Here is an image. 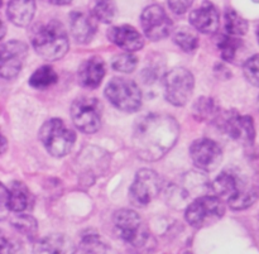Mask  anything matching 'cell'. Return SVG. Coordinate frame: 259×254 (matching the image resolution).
I'll return each mask as SVG.
<instances>
[{"label":"cell","mask_w":259,"mask_h":254,"mask_svg":"<svg viewBox=\"0 0 259 254\" xmlns=\"http://www.w3.org/2000/svg\"><path fill=\"white\" fill-rule=\"evenodd\" d=\"M179 137L180 125L176 119L164 114H148L137 120L132 144L139 158L154 162L174 148Z\"/></svg>","instance_id":"6da1fadb"},{"label":"cell","mask_w":259,"mask_h":254,"mask_svg":"<svg viewBox=\"0 0 259 254\" xmlns=\"http://www.w3.org/2000/svg\"><path fill=\"white\" fill-rule=\"evenodd\" d=\"M32 46L45 60H60L68 51L67 32L60 22L50 20L35 28L32 34Z\"/></svg>","instance_id":"7a4b0ae2"},{"label":"cell","mask_w":259,"mask_h":254,"mask_svg":"<svg viewBox=\"0 0 259 254\" xmlns=\"http://www.w3.org/2000/svg\"><path fill=\"white\" fill-rule=\"evenodd\" d=\"M212 190L233 210H244L254 204L257 194L233 171H224L212 182Z\"/></svg>","instance_id":"3957f363"},{"label":"cell","mask_w":259,"mask_h":254,"mask_svg":"<svg viewBox=\"0 0 259 254\" xmlns=\"http://www.w3.org/2000/svg\"><path fill=\"white\" fill-rule=\"evenodd\" d=\"M39 141L53 157L67 156L76 142V133L61 119H50L39 129Z\"/></svg>","instance_id":"277c9868"},{"label":"cell","mask_w":259,"mask_h":254,"mask_svg":"<svg viewBox=\"0 0 259 254\" xmlns=\"http://www.w3.org/2000/svg\"><path fill=\"white\" fill-rule=\"evenodd\" d=\"M225 214L224 201L219 196H201L189 205L185 213L187 223L191 227L201 229L219 222Z\"/></svg>","instance_id":"5b68a950"},{"label":"cell","mask_w":259,"mask_h":254,"mask_svg":"<svg viewBox=\"0 0 259 254\" xmlns=\"http://www.w3.org/2000/svg\"><path fill=\"white\" fill-rule=\"evenodd\" d=\"M105 96L116 109L125 113L137 111L142 105V93L133 80L114 77L105 88Z\"/></svg>","instance_id":"8992f818"},{"label":"cell","mask_w":259,"mask_h":254,"mask_svg":"<svg viewBox=\"0 0 259 254\" xmlns=\"http://www.w3.org/2000/svg\"><path fill=\"white\" fill-rule=\"evenodd\" d=\"M70 113L75 126L82 133L94 134L100 129L103 106L98 99L89 96L76 99Z\"/></svg>","instance_id":"52a82bcc"},{"label":"cell","mask_w":259,"mask_h":254,"mask_svg":"<svg viewBox=\"0 0 259 254\" xmlns=\"http://www.w3.org/2000/svg\"><path fill=\"white\" fill-rule=\"evenodd\" d=\"M195 78L189 70L176 67L167 72L163 78L164 98L175 106H184L191 99Z\"/></svg>","instance_id":"ba28073f"},{"label":"cell","mask_w":259,"mask_h":254,"mask_svg":"<svg viewBox=\"0 0 259 254\" xmlns=\"http://www.w3.org/2000/svg\"><path fill=\"white\" fill-rule=\"evenodd\" d=\"M161 190L162 180L156 172L148 168L139 170L129 189V199L134 206H146L158 196Z\"/></svg>","instance_id":"9c48e42d"},{"label":"cell","mask_w":259,"mask_h":254,"mask_svg":"<svg viewBox=\"0 0 259 254\" xmlns=\"http://www.w3.org/2000/svg\"><path fill=\"white\" fill-rule=\"evenodd\" d=\"M114 225L119 237L134 247H142L148 238V232L141 217L129 209L119 210L115 213Z\"/></svg>","instance_id":"30bf717a"},{"label":"cell","mask_w":259,"mask_h":254,"mask_svg":"<svg viewBox=\"0 0 259 254\" xmlns=\"http://www.w3.org/2000/svg\"><path fill=\"white\" fill-rule=\"evenodd\" d=\"M141 25L144 34L151 40H161L172 32V20L159 5H149L141 15Z\"/></svg>","instance_id":"8fae6325"},{"label":"cell","mask_w":259,"mask_h":254,"mask_svg":"<svg viewBox=\"0 0 259 254\" xmlns=\"http://www.w3.org/2000/svg\"><path fill=\"white\" fill-rule=\"evenodd\" d=\"M2 58H0V75L5 80L17 77L23 68L28 55V47L20 40L13 39L2 45Z\"/></svg>","instance_id":"7c38bea8"},{"label":"cell","mask_w":259,"mask_h":254,"mask_svg":"<svg viewBox=\"0 0 259 254\" xmlns=\"http://www.w3.org/2000/svg\"><path fill=\"white\" fill-rule=\"evenodd\" d=\"M219 124L223 131L237 142L252 144L254 142L255 129L253 119L248 115H239L237 111L223 114L219 116Z\"/></svg>","instance_id":"4fadbf2b"},{"label":"cell","mask_w":259,"mask_h":254,"mask_svg":"<svg viewBox=\"0 0 259 254\" xmlns=\"http://www.w3.org/2000/svg\"><path fill=\"white\" fill-rule=\"evenodd\" d=\"M190 156L197 168L202 171H214L223 159V151L217 142L211 139H197L190 147Z\"/></svg>","instance_id":"5bb4252c"},{"label":"cell","mask_w":259,"mask_h":254,"mask_svg":"<svg viewBox=\"0 0 259 254\" xmlns=\"http://www.w3.org/2000/svg\"><path fill=\"white\" fill-rule=\"evenodd\" d=\"M190 23L192 28L204 34H211L219 29V12L212 3L205 0L200 7L194 9L190 14Z\"/></svg>","instance_id":"9a60e30c"},{"label":"cell","mask_w":259,"mask_h":254,"mask_svg":"<svg viewBox=\"0 0 259 254\" xmlns=\"http://www.w3.org/2000/svg\"><path fill=\"white\" fill-rule=\"evenodd\" d=\"M2 202L9 211L20 214L25 211L30 205V194L28 187L23 182H12L9 189L2 185Z\"/></svg>","instance_id":"2e32d148"},{"label":"cell","mask_w":259,"mask_h":254,"mask_svg":"<svg viewBox=\"0 0 259 254\" xmlns=\"http://www.w3.org/2000/svg\"><path fill=\"white\" fill-rule=\"evenodd\" d=\"M108 38L110 42L118 46L126 52H134L144 46V38L136 28L131 25H118L108 30Z\"/></svg>","instance_id":"e0dca14e"},{"label":"cell","mask_w":259,"mask_h":254,"mask_svg":"<svg viewBox=\"0 0 259 254\" xmlns=\"http://www.w3.org/2000/svg\"><path fill=\"white\" fill-rule=\"evenodd\" d=\"M70 28L73 39L81 45L90 42L96 33V23L94 18L81 10H73L70 14Z\"/></svg>","instance_id":"ac0fdd59"},{"label":"cell","mask_w":259,"mask_h":254,"mask_svg":"<svg viewBox=\"0 0 259 254\" xmlns=\"http://www.w3.org/2000/svg\"><path fill=\"white\" fill-rule=\"evenodd\" d=\"M105 76V63L99 56L88 58L78 68V80L86 89H96Z\"/></svg>","instance_id":"d6986e66"},{"label":"cell","mask_w":259,"mask_h":254,"mask_svg":"<svg viewBox=\"0 0 259 254\" xmlns=\"http://www.w3.org/2000/svg\"><path fill=\"white\" fill-rule=\"evenodd\" d=\"M8 18L17 27H27L35 13V0H9Z\"/></svg>","instance_id":"ffe728a7"},{"label":"cell","mask_w":259,"mask_h":254,"mask_svg":"<svg viewBox=\"0 0 259 254\" xmlns=\"http://www.w3.org/2000/svg\"><path fill=\"white\" fill-rule=\"evenodd\" d=\"M58 81V75L51 66H42L34 71L29 77V85L37 90H45L55 85Z\"/></svg>","instance_id":"44dd1931"},{"label":"cell","mask_w":259,"mask_h":254,"mask_svg":"<svg viewBox=\"0 0 259 254\" xmlns=\"http://www.w3.org/2000/svg\"><path fill=\"white\" fill-rule=\"evenodd\" d=\"M194 29L189 27H181L175 30L172 34L174 42L185 52H194L199 47V35Z\"/></svg>","instance_id":"7402d4cb"},{"label":"cell","mask_w":259,"mask_h":254,"mask_svg":"<svg viewBox=\"0 0 259 254\" xmlns=\"http://www.w3.org/2000/svg\"><path fill=\"white\" fill-rule=\"evenodd\" d=\"M243 43L237 35L232 34H224L219 38V42H218V47H219L220 56L224 61L227 62H233V60L235 58V55L239 51V48L242 47Z\"/></svg>","instance_id":"603a6c76"},{"label":"cell","mask_w":259,"mask_h":254,"mask_svg":"<svg viewBox=\"0 0 259 254\" xmlns=\"http://www.w3.org/2000/svg\"><path fill=\"white\" fill-rule=\"evenodd\" d=\"M224 28L228 34L244 35L248 30V23L235 10H227L224 15Z\"/></svg>","instance_id":"cb8c5ba5"},{"label":"cell","mask_w":259,"mask_h":254,"mask_svg":"<svg viewBox=\"0 0 259 254\" xmlns=\"http://www.w3.org/2000/svg\"><path fill=\"white\" fill-rule=\"evenodd\" d=\"M93 14L100 22L111 23L116 15L115 0H95Z\"/></svg>","instance_id":"d4e9b609"},{"label":"cell","mask_w":259,"mask_h":254,"mask_svg":"<svg viewBox=\"0 0 259 254\" xmlns=\"http://www.w3.org/2000/svg\"><path fill=\"white\" fill-rule=\"evenodd\" d=\"M70 242L65 243V237L60 235H52L47 237L37 244L34 248L35 252H46V253H58V252H68L71 249V245L67 244Z\"/></svg>","instance_id":"484cf974"},{"label":"cell","mask_w":259,"mask_h":254,"mask_svg":"<svg viewBox=\"0 0 259 254\" xmlns=\"http://www.w3.org/2000/svg\"><path fill=\"white\" fill-rule=\"evenodd\" d=\"M195 115L200 120H209V119H215L218 116V105L214 100L206 98H201L197 100L194 106Z\"/></svg>","instance_id":"4316f807"},{"label":"cell","mask_w":259,"mask_h":254,"mask_svg":"<svg viewBox=\"0 0 259 254\" xmlns=\"http://www.w3.org/2000/svg\"><path fill=\"white\" fill-rule=\"evenodd\" d=\"M12 225L29 239H33L37 235V223L29 215H19L14 218L12 220Z\"/></svg>","instance_id":"83f0119b"},{"label":"cell","mask_w":259,"mask_h":254,"mask_svg":"<svg viewBox=\"0 0 259 254\" xmlns=\"http://www.w3.org/2000/svg\"><path fill=\"white\" fill-rule=\"evenodd\" d=\"M137 65H138V58H137L132 52L115 56V57L113 58V61H111V67L115 71L124 73L133 72V71L136 70Z\"/></svg>","instance_id":"f1b7e54d"},{"label":"cell","mask_w":259,"mask_h":254,"mask_svg":"<svg viewBox=\"0 0 259 254\" xmlns=\"http://www.w3.org/2000/svg\"><path fill=\"white\" fill-rule=\"evenodd\" d=\"M80 249L82 250V252L88 253H99L106 252L109 248L104 244V242L99 238V235L96 234V233H90V234H85L82 237L80 243Z\"/></svg>","instance_id":"f546056e"},{"label":"cell","mask_w":259,"mask_h":254,"mask_svg":"<svg viewBox=\"0 0 259 254\" xmlns=\"http://www.w3.org/2000/svg\"><path fill=\"white\" fill-rule=\"evenodd\" d=\"M243 72H244L245 78L252 85L259 88V55L253 56L245 61L243 66Z\"/></svg>","instance_id":"4dcf8cb0"},{"label":"cell","mask_w":259,"mask_h":254,"mask_svg":"<svg viewBox=\"0 0 259 254\" xmlns=\"http://www.w3.org/2000/svg\"><path fill=\"white\" fill-rule=\"evenodd\" d=\"M195 0H168V5L171 10L176 14H184L190 9Z\"/></svg>","instance_id":"1f68e13d"},{"label":"cell","mask_w":259,"mask_h":254,"mask_svg":"<svg viewBox=\"0 0 259 254\" xmlns=\"http://www.w3.org/2000/svg\"><path fill=\"white\" fill-rule=\"evenodd\" d=\"M51 4L55 5H68L73 2V0H48Z\"/></svg>","instance_id":"d6a6232c"},{"label":"cell","mask_w":259,"mask_h":254,"mask_svg":"<svg viewBox=\"0 0 259 254\" xmlns=\"http://www.w3.org/2000/svg\"><path fill=\"white\" fill-rule=\"evenodd\" d=\"M5 149H7V139L5 137H3V153L5 152Z\"/></svg>","instance_id":"836d02e7"},{"label":"cell","mask_w":259,"mask_h":254,"mask_svg":"<svg viewBox=\"0 0 259 254\" xmlns=\"http://www.w3.org/2000/svg\"><path fill=\"white\" fill-rule=\"evenodd\" d=\"M255 194H257V196H259V184H258L257 189H255Z\"/></svg>","instance_id":"e575fe53"},{"label":"cell","mask_w":259,"mask_h":254,"mask_svg":"<svg viewBox=\"0 0 259 254\" xmlns=\"http://www.w3.org/2000/svg\"><path fill=\"white\" fill-rule=\"evenodd\" d=\"M257 37H258V42H259V27H258V30H257Z\"/></svg>","instance_id":"d590c367"},{"label":"cell","mask_w":259,"mask_h":254,"mask_svg":"<svg viewBox=\"0 0 259 254\" xmlns=\"http://www.w3.org/2000/svg\"><path fill=\"white\" fill-rule=\"evenodd\" d=\"M258 108H259V99H258Z\"/></svg>","instance_id":"8d00e7d4"},{"label":"cell","mask_w":259,"mask_h":254,"mask_svg":"<svg viewBox=\"0 0 259 254\" xmlns=\"http://www.w3.org/2000/svg\"><path fill=\"white\" fill-rule=\"evenodd\" d=\"M254 2H259V0H254Z\"/></svg>","instance_id":"74e56055"}]
</instances>
